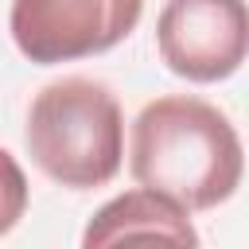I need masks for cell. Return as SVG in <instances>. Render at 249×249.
Here are the masks:
<instances>
[{"label":"cell","instance_id":"3957f363","mask_svg":"<svg viewBox=\"0 0 249 249\" xmlns=\"http://www.w3.org/2000/svg\"><path fill=\"white\" fill-rule=\"evenodd\" d=\"M140 16L144 0H12L8 31L23 58L54 66L113 51Z\"/></svg>","mask_w":249,"mask_h":249},{"label":"cell","instance_id":"7a4b0ae2","mask_svg":"<svg viewBox=\"0 0 249 249\" xmlns=\"http://www.w3.org/2000/svg\"><path fill=\"white\" fill-rule=\"evenodd\" d=\"M23 140L47 179L70 191L105 187L121 171L124 113L105 82L70 74L35 93Z\"/></svg>","mask_w":249,"mask_h":249},{"label":"cell","instance_id":"6da1fadb","mask_svg":"<svg viewBox=\"0 0 249 249\" xmlns=\"http://www.w3.org/2000/svg\"><path fill=\"white\" fill-rule=\"evenodd\" d=\"M132 179L187 210L226 202L245 171V148L230 117L187 93L156 97L132 121Z\"/></svg>","mask_w":249,"mask_h":249},{"label":"cell","instance_id":"5b68a950","mask_svg":"<svg viewBox=\"0 0 249 249\" xmlns=\"http://www.w3.org/2000/svg\"><path fill=\"white\" fill-rule=\"evenodd\" d=\"M82 249H198L191 210L148 187L109 198L82 230Z\"/></svg>","mask_w":249,"mask_h":249},{"label":"cell","instance_id":"277c9868","mask_svg":"<svg viewBox=\"0 0 249 249\" xmlns=\"http://www.w3.org/2000/svg\"><path fill=\"white\" fill-rule=\"evenodd\" d=\"M156 47L171 74L210 86L249 58L245 0H167L156 19Z\"/></svg>","mask_w":249,"mask_h":249}]
</instances>
